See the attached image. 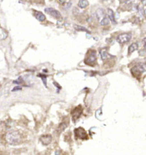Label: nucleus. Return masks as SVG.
I'll return each instance as SVG.
<instances>
[{
  "mask_svg": "<svg viewBox=\"0 0 146 155\" xmlns=\"http://www.w3.org/2000/svg\"><path fill=\"white\" fill-rule=\"evenodd\" d=\"M7 142L11 145H17L22 140L21 134L18 131H11L5 136Z\"/></svg>",
  "mask_w": 146,
  "mask_h": 155,
  "instance_id": "obj_1",
  "label": "nucleus"
},
{
  "mask_svg": "<svg viewBox=\"0 0 146 155\" xmlns=\"http://www.w3.org/2000/svg\"><path fill=\"white\" fill-rule=\"evenodd\" d=\"M131 37H132V35L131 33H124V34H121L118 36L116 38V40L119 43L125 44L130 41Z\"/></svg>",
  "mask_w": 146,
  "mask_h": 155,
  "instance_id": "obj_2",
  "label": "nucleus"
},
{
  "mask_svg": "<svg viewBox=\"0 0 146 155\" xmlns=\"http://www.w3.org/2000/svg\"><path fill=\"white\" fill-rule=\"evenodd\" d=\"M74 133L75 135L77 138H80L82 140H86L88 139V134L84 128H76L74 130Z\"/></svg>",
  "mask_w": 146,
  "mask_h": 155,
  "instance_id": "obj_3",
  "label": "nucleus"
},
{
  "mask_svg": "<svg viewBox=\"0 0 146 155\" xmlns=\"http://www.w3.org/2000/svg\"><path fill=\"white\" fill-rule=\"evenodd\" d=\"M83 112V108L82 106H79L73 109V110L71 112V116H72V119H73V121H75L76 120L78 119V118L80 117L81 114H82Z\"/></svg>",
  "mask_w": 146,
  "mask_h": 155,
  "instance_id": "obj_4",
  "label": "nucleus"
},
{
  "mask_svg": "<svg viewBox=\"0 0 146 155\" xmlns=\"http://www.w3.org/2000/svg\"><path fill=\"white\" fill-rule=\"evenodd\" d=\"M145 65L143 66V65H138L135 66L131 69V73L133 74L134 76H140L143 72H145Z\"/></svg>",
  "mask_w": 146,
  "mask_h": 155,
  "instance_id": "obj_5",
  "label": "nucleus"
},
{
  "mask_svg": "<svg viewBox=\"0 0 146 155\" xmlns=\"http://www.w3.org/2000/svg\"><path fill=\"white\" fill-rule=\"evenodd\" d=\"M45 11L47 14L51 15V16H53L55 18H57V19H59V18H61V15L60 12L57 10H55L54 8L48 7V8L45 9Z\"/></svg>",
  "mask_w": 146,
  "mask_h": 155,
  "instance_id": "obj_6",
  "label": "nucleus"
},
{
  "mask_svg": "<svg viewBox=\"0 0 146 155\" xmlns=\"http://www.w3.org/2000/svg\"><path fill=\"white\" fill-rule=\"evenodd\" d=\"M40 141L42 144L44 145H48L52 141V136L49 134H47V135H42L41 137L40 138Z\"/></svg>",
  "mask_w": 146,
  "mask_h": 155,
  "instance_id": "obj_7",
  "label": "nucleus"
},
{
  "mask_svg": "<svg viewBox=\"0 0 146 155\" xmlns=\"http://www.w3.org/2000/svg\"><path fill=\"white\" fill-rule=\"evenodd\" d=\"M34 16H35V18H36V19H37L38 21H40V22L45 21V19H46V17H45V15L42 14V12H37V11H36V12H34Z\"/></svg>",
  "mask_w": 146,
  "mask_h": 155,
  "instance_id": "obj_8",
  "label": "nucleus"
},
{
  "mask_svg": "<svg viewBox=\"0 0 146 155\" xmlns=\"http://www.w3.org/2000/svg\"><path fill=\"white\" fill-rule=\"evenodd\" d=\"M89 2L88 0H80L78 3V6L82 9H84L88 6Z\"/></svg>",
  "mask_w": 146,
  "mask_h": 155,
  "instance_id": "obj_9",
  "label": "nucleus"
},
{
  "mask_svg": "<svg viewBox=\"0 0 146 155\" xmlns=\"http://www.w3.org/2000/svg\"><path fill=\"white\" fill-rule=\"evenodd\" d=\"M108 18L110 20V21L113 22L114 24L116 23L115 19H114V12L111 9L108 8Z\"/></svg>",
  "mask_w": 146,
  "mask_h": 155,
  "instance_id": "obj_10",
  "label": "nucleus"
},
{
  "mask_svg": "<svg viewBox=\"0 0 146 155\" xmlns=\"http://www.w3.org/2000/svg\"><path fill=\"white\" fill-rule=\"evenodd\" d=\"M138 49V44L136 43H133L132 44L130 47H129V51H128V53L129 54H131V53H133L134 51H135L136 50H137Z\"/></svg>",
  "mask_w": 146,
  "mask_h": 155,
  "instance_id": "obj_11",
  "label": "nucleus"
},
{
  "mask_svg": "<svg viewBox=\"0 0 146 155\" xmlns=\"http://www.w3.org/2000/svg\"><path fill=\"white\" fill-rule=\"evenodd\" d=\"M96 57L95 51H94V52H93V53H92V54H90L89 57H88V64H89V63H92V62H94L96 60Z\"/></svg>",
  "mask_w": 146,
  "mask_h": 155,
  "instance_id": "obj_12",
  "label": "nucleus"
},
{
  "mask_svg": "<svg viewBox=\"0 0 146 155\" xmlns=\"http://www.w3.org/2000/svg\"><path fill=\"white\" fill-rule=\"evenodd\" d=\"M109 22H110V21H109L108 18L106 17V16H104V18H102V19L100 20V25H102V26L108 25L109 24Z\"/></svg>",
  "mask_w": 146,
  "mask_h": 155,
  "instance_id": "obj_13",
  "label": "nucleus"
},
{
  "mask_svg": "<svg viewBox=\"0 0 146 155\" xmlns=\"http://www.w3.org/2000/svg\"><path fill=\"white\" fill-rule=\"evenodd\" d=\"M7 37V33L3 29L0 28V40L5 39Z\"/></svg>",
  "mask_w": 146,
  "mask_h": 155,
  "instance_id": "obj_14",
  "label": "nucleus"
},
{
  "mask_svg": "<svg viewBox=\"0 0 146 155\" xmlns=\"http://www.w3.org/2000/svg\"><path fill=\"white\" fill-rule=\"evenodd\" d=\"M74 28L77 30H78V31H85V32H86L87 33H90V31H88V30L86 29L84 27L80 26L74 25Z\"/></svg>",
  "mask_w": 146,
  "mask_h": 155,
  "instance_id": "obj_15",
  "label": "nucleus"
},
{
  "mask_svg": "<svg viewBox=\"0 0 146 155\" xmlns=\"http://www.w3.org/2000/svg\"><path fill=\"white\" fill-rule=\"evenodd\" d=\"M101 56L102 58L103 59V60H104V59H106L109 56V55L108 53H106V51H101Z\"/></svg>",
  "mask_w": 146,
  "mask_h": 155,
  "instance_id": "obj_16",
  "label": "nucleus"
},
{
  "mask_svg": "<svg viewBox=\"0 0 146 155\" xmlns=\"http://www.w3.org/2000/svg\"><path fill=\"white\" fill-rule=\"evenodd\" d=\"M19 90H22V87H20L19 86H16L12 89V91H19Z\"/></svg>",
  "mask_w": 146,
  "mask_h": 155,
  "instance_id": "obj_17",
  "label": "nucleus"
},
{
  "mask_svg": "<svg viewBox=\"0 0 146 155\" xmlns=\"http://www.w3.org/2000/svg\"><path fill=\"white\" fill-rule=\"evenodd\" d=\"M67 1V0H59V1H60V2H61V3H65V2H66V1Z\"/></svg>",
  "mask_w": 146,
  "mask_h": 155,
  "instance_id": "obj_18",
  "label": "nucleus"
},
{
  "mask_svg": "<svg viewBox=\"0 0 146 155\" xmlns=\"http://www.w3.org/2000/svg\"><path fill=\"white\" fill-rule=\"evenodd\" d=\"M140 1H145V0H140Z\"/></svg>",
  "mask_w": 146,
  "mask_h": 155,
  "instance_id": "obj_19",
  "label": "nucleus"
},
{
  "mask_svg": "<svg viewBox=\"0 0 146 155\" xmlns=\"http://www.w3.org/2000/svg\"><path fill=\"white\" fill-rule=\"evenodd\" d=\"M103 1H107V0H103Z\"/></svg>",
  "mask_w": 146,
  "mask_h": 155,
  "instance_id": "obj_20",
  "label": "nucleus"
}]
</instances>
